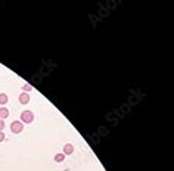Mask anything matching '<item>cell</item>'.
<instances>
[{
    "label": "cell",
    "mask_w": 174,
    "mask_h": 171,
    "mask_svg": "<svg viewBox=\"0 0 174 171\" xmlns=\"http://www.w3.org/2000/svg\"><path fill=\"white\" fill-rule=\"evenodd\" d=\"M6 103H8V94L0 93V105H6Z\"/></svg>",
    "instance_id": "obj_6"
},
{
    "label": "cell",
    "mask_w": 174,
    "mask_h": 171,
    "mask_svg": "<svg viewBox=\"0 0 174 171\" xmlns=\"http://www.w3.org/2000/svg\"><path fill=\"white\" fill-rule=\"evenodd\" d=\"M22 90H24V93H27V91H31V90H33V87H31L30 84H24V86H22Z\"/></svg>",
    "instance_id": "obj_8"
},
{
    "label": "cell",
    "mask_w": 174,
    "mask_h": 171,
    "mask_svg": "<svg viewBox=\"0 0 174 171\" xmlns=\"http://www.w3.org/2000/svg\"><path fill=\"white\" fill-rule=\"evenodd\" d=\"M11 130H12V133L19 134V133L24 130V124L21 123V121H13V123L11 124Z\"/></svg>",
    "instance_id": "obj_2"
},
{
    "label": "cell",
    "mask_w": 174,
    "mask_h": 171,
    "mask_svg": "<svg viewBox=\"0 0 174 171\" xmlns=\"http://www.w3.org/2000/svg\"><path fill=\"white\" fill-rule=\"evenodd\" d=\"M3 140H5V133L0 131V142H3Z\"/></svg>",
    "instance_id": "obj_10"
},
{
    "label": "cell",
    "mask_w": 174,
    "mask_h": 171,
    "mask_svg": "<svg viewBox=\"0 0 174 171\" xmlns=\"http://www.w3.org/2000/svg\"><path fill=\"white\" fill-rule=\"evenodd\" d=\"M28 102H30V94L28 93H21L19 94V103L21 105H27Z\"/></svg>",
    "instance_id": "obj_3"
},
{
    "label": "cell",
    "mask_w": 174,
    "mask_h": 171,
    "mask_svg": "<svg viewBox=\"0 0 174 171\" xmlns=\"http://www.w3.org/2000/svg\"><path fill=\"white\" fill-rule=\"evenodd\" d=\"M64 159H65V155H64L62 152H59V153L55 155V161H56V162H62Z\"/></svg>",
    "instance_id": "obj_7"
},
{
    "label": "cell",
    "mask_w": 174,
    "mask_h": 171,
    "mask_svg": "<svg viewBox=\"0 0 174 171\" xmlns=\"http://www.w3.org/2000/svg\"><path fill=\"white\" fill-rule=\"evenodd\" d=\"M8 117H9V109L5 108V106H2V108H0V120H5V118H8Z\"/></svg>",
    "instance_id": "obj_5"
},
{
    "label": "cell",
    "mask_w": 174,
    "mask_h": 171,
    "mask_svg": "<svg viewBox=\"0 0 174 171\" xmlns=\"http://www.w3.org/2000/svg\"><path fill=\"white\" fill-rule=\"evenodd\" d=\"M3 128H5V121L0 120V131H3Z\"/></svg>",
    "instance_id": "obj_9"
},
{
    "label": "cell",
    "mask_w": 174,
    "mask_h": 171,
    "mask_svg": "<svg viewBox=\"0 0 174 171\" xmlns=\"http://www.w3.org/2000/svg\"><path fill=\"white\" fill-rule=\"evenodd\" d=\"M34 121V114L31 111H22L21 112V123L22 124H31Z\"/></svg>",
    "instance_id": "obj_1"
},
{
    "label": "cell",
    "mask_w": 174,
    "mask_h": 171,
    "mask_svg": "<svg viewBox=\"0 0 174 171\" xmlns=\"http://www.w3.org/2000/svg\"><path fill=\"white\" fill-rule=\"evenodd\" d=\"M72 152H74V146H72L71 143H67V145L64 146L62 153H64V155H72Z\"/></svg>",
    "instance_id": "obj_4"
}]
</instances>
